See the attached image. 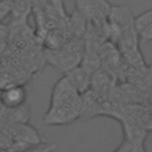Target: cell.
<instances>
[{
  "label": "cell",
  "instance_id": "1",
  "mask_svg": "<svg viewBox=\"0 0 152 152\" xmlns=\"http://www.w3.org/2000/svg\"><path fill=\"white\" fill-rule=\"evenodd\" d=\"M82 115V97L75 102L49 107L46 110L43 122L49 126L56 125H69L76 121Z\"/></svg>",
  "mask_w": 152,
  "mask_h": 152
},
{
  "label": "cell",
  "instance_id": "2",
  "mask_svg": "<svg viewBox=\"0 0 152 152\" xmlns=\"http://www.w3.org/2000/svg\"><path fill=\"white\" fill-rule=\"evenodd\" d=\"M81 97H82V95L76 90V88L70 83V81L65 76H63L55 83V86L52 88L49 107L71 103V102L80 100Z\"/></svg>",
  "mask_w": 152,
  "mask_h": 152
},
{
  "label": "cell",
  "instance_id": "3",
  "mask_svg": "<svg viewBox=\"0 0 152 152\" xmlns=\"http://www.w3.org/2000/svg\"><path fill=\"white\" fill-rule=\"evenodd\" d=\"M27 99L26 88L23 84H12L1 89L0 91V103L7 109L20 108Z\"/></svg>",
  "mask_w": 152,
  "mask_h": 152
},
{
  "label": "cell",
  "instance_id": "4",
  "mask_svg": "<svg viewBox=\"0 0 152 152\" xmlns=\"http://www.w3.org/2000/svg\"><path fill=\"white\" fill-rule=\"evenodd\" d=\"M64 76L70 81V83L76 88V90L82 95L90 90L91 87V75L84 70L81 65L75 66L64 74Z\"/></svg>",
  "mask_w": 152,
  "mask_h": 152
},
{
  "label": "cell",
  "instance_id": "5",
  "mask_svg": "<svg viewBox=\"0 0 152 152\" xmlns=\"http://www.w3.org/2000/svg\"><path fill=\"white\" fill-rule=\"evenodd\" d=\"M80 65L87 70L90 75H93L94 72H96L97 70H100L101 68V58H100V53L99 51L95 50H86L82 53V59Z\"/></svg>",
  "mask_w": 152,
  "mask_h": 152
},
{
  "label": "cell",
  "instance_id": "6",
  "mask_svg": "<svg viewBox=\"0 0 152 152\" xmlns=\"http://www.w3.org/2000/svg\"><path fill=\"white\" fill-rule=\"evenodd\" d=\"M33 7V0H14L12 2L11 14L14 21H24Z\"/></svg>",
  "mask_w": 152,
  "mask_h": 152
},
{
  "label": "cell",
  "instance_id": "7",
  "mask_svg": "<svg viewBox=\"0 0 152 152\" xmlns=\"http://www.w3.org/2000/svg\"><path fill=\"white\" fill-rule=\"evenodd\" d=\"M133 24H134V28H135L137 33H139L145 27H147L148 25H151L152 24V8H150L147 11L140 13L139 15L134 17Z\"/></svg>",
  "mask_w": 152,
  "mask_h": 152
},
{
  "label": "cell",
  "instance_id": "8",
  "mask_svg": "<svg viewBox=\"0 0 152 152\" xmlns=\"http://www.w3.org/2000/svg\"><path fill=\"white\" fill-rule=\"evenodd\" d=\"M56 150V145L51 142H39L32 146H28L19 152H53Z\"/></svg>",
  "mask_w": 152,
  "mask_h": 152
},
{
  "label": "cell",
  "instance_id": "9",
  "mask_svg": "<svg viewBox=\"0 0 152 152\" xmlns=\"http://www.w3.org/2000/svg\"><path fill=\"white\" fill-rule=\"evenodd\" d=\"M11 10H12V2L6 0H0V24L5 18H7L11 14Z\"/></svg>",
  "mask_w": 152,
  "mask_h": 152
},
{
  "label": "cell",
  "instance_id": "10",
  "mask_svg": "<svg viewBox=\"0 0 152 152\" xmlns=\"http://www.w3.org/2000/svg\"><path fill=\"white\" fill-rule=\"evenodd\" d=\"M138 38L141 43H148L152 42V24L148 25L147 27H145L142 31H140L138 33Z\"/></svg>",
  "mask_w": 152,
  "mask_h": 152
},
{
  "label": "cell",
  "instance_id": "11",
  "mask_svg": "<svg viewBox=\"0 0 152 152\" xmlns=\"http://www.w3.org/2000/svg\"><path fill=\"white\" fill-rule=\"evenodd\" d=\"M8 31H10L8 26H6L4 24H0V44L5 43V39L8 36Z\"/></svg>",
  "mask_w": 152,
  "mask_h": 152
},
{
  "label": "cell",
  "instance_id": "12",
  "mask_svg": "<svg viewBox=\"0 0 152 152\" xmlns=\"http://www.w3.org/2000/svg\"><path fill=\"white\" fill-rule=\"evenodd\" d=\"M6 1H10V2H13L14 0H6Z\"/></svg>",
  "mask_w": 152,
  "mask_h": 152
}]
</instances>
